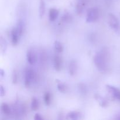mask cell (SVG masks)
I'll return each mask as SVG.
<instances>
[{
    "instance_id": "obj_12",
    "label": "cell",
    "mask_w": 120,
    "mask_h": 120,
    "mask_svg": "<svg viewBox=\"0 0 120 120\" xmlns=\"http://www.w3.org/2000/svg\"><path fill=\"white\" fill-rule=\"evenodd\" d=\"M95 98L98 101L100 105L102 107H107L108 105H109L107 100L105 98L102 97L101 96H100V95L96 94V96H95Z\"/></svg>"
},
{
    "instance_id": "obj_4",
    "label": "cell",
    "mask_w": 120,
    "mask_h": 120,
    "mask_svg": "<svg viewBox=\"0 0 120 120\" xmlns=\"http://www.w3.org/2000/svg\"><path fill=\"white\" fill-rule=\"evenodd\" d=\"M35 77V72L33 70L30 69H28L25 72V86L26 87H29L34 82Z\"/></svg>"
},
{
    "instance_id": "obj_19",
    "label": "cell",
    "mask_w": 120,
    "mask_h": 120,
    "mask_svg": "<svg viewBox=\"0 0 120 120\" xmlns=\"http://www.w3.org/2000/svg\"><path fill=\"white\" fill-rule=\"evenodd\" d=\"M73 18L71 14H69V12H65L62 17V21L64 23H70L72 21Z\"/></svg>"
},
{
    "instance_id": "obj_5",
    "label": "cell",
    "mask_w": 120,
    "mask_h": 120,
    "mask_svg": "<svg viewBox=\"0 0 120 120\" xmlns=\"http://www.w3.org/2000/svg\"><path fill=\"white\" fill-rule=\"evenodd\" d=\"M106 89L114 98L120 101V90L119 89L111 85H106Z\"/></svg>"
},
{
    "instance_id": "obj_9",
    "label": "cell",
    "mask_w": 120,
    "mask_h": 120,
    "mask_svg": "<svg viewBox=\"0 0 120 120\" xmlns=\"http://www.w3.org/2000/svg\"><path fill=\"white\" fill-rule=\"evenodd\" d=\"M77 70V63L75 60L70 61L69 64V71L71 76H74L76 75Z\"/></svg>"
},
{
    "instance_id": "obj_1",
    "label": "cell",
    "mask_w": 120,
    "mask_h": 120,
    "mask_svg": "<svg viewBox=\"0 0 120 120\" xmlns=\"http://www.w3.org/2000/svg\"><path fill=\"white\" fill-rule=\"evenodd\" d=\"M108 56L105 52L103 51L97 53L94 56V63L99 71L104 72L107 69Z\"/></svg>"
},
{
    "instance_id": "obj_18",
    "label": "cell",
    "mask_w": 120,
    "mask_h": 120,
    "mask_svg": "<svg viewBox=\"0 0 120 120\" xmlns=\"http://www.w3.org/2000/svg\"><path fill=\"white\" fill-rule=\"evenodd\" d=\"M80 116V113L78 111H71L67 114V118L70 120H77Z\"/></svg>"
},
{
    "instance_id": "obj_22",
    "label": "cell",
    "mask_w": 120,
    "mask_h": 120,
    "mask_svg": "<svg viewBox=\"0 0 120 120\" xmlns=\"http://www.w3.org/2000/svg\"><path fill=\"white\" fill-rule=\"evenodd\" d=\"M12 77V79L13 84H16L18 82V73L16 70H14Z\"/></svg>"
},
{
    "instance_id": "obj_6",
    "label": "cell",
    "mask_w": 120,
    "mask_h": 120,
    "mask_svg": "<svg viewBox=\"0 0 120 120\" xmlns=\"http://www.w3.org/2000/svg\"><path fill=\"white\" fill-rule=\"evenodd\" d=\"M26 59L28 63L31 65L35 64L37 60V56L35 51L32 49H29L26 53Z\"/></svg>"
},
{
    "instance_id": "obj_15",
    "label": "cell",
    "mask_w": 120,
    "mask_h": 120,
    "mask_svg": "<svg viewBox=\"0 0 120 120\" xmlns=\"http://www.w3.org/2000/svg\"><path fill=\"white\" fill-rule=\"evenodd\" d=\"M31 110L36 111L39 109V102L36 97H32L31 99Z\"/></svg>"
},
{
    "instance_id": "obj_27",
    "label": "cell",
    "mask_w": 120,
    "mask_h": 120,
    "mask_svg": "<svg viewBox=\"0 0 120 120\" xmlns=\"http://www.w3.org/2000/svg\"><path fill=\"white\" fill-rule=\"evenodd\" d=\"M117 119H118V120H120V116H119V117H118V118H117Z\"/></svg>"
},
{
    "instance_id": "obj_25",
    "label": "cell",
    "mask_w": 120,
    "mask_h": 120,
    "mask_svg": "<svg viewBox=\"0 0 120 120\" xmlns=\"http://www.w3.org/2000/svg\"><path fill=\"white\" fill-rule=\"evenodd\" d=\"M34 120H43L44 118L42 117V115L40 114L39 113H36V114L35 115V117H34Z\"/></svg>"
},
{
    "instance_id": "obj_23",
    "label": "cell",
    "mask_w": 120,
    "mask_h": 120,
    "mask_svg": "<svg viewBox=\"0 0 120 120\" xmlns=\"http://www.w3.org/2000/svg\"><path fill=\"white\" fill-rule=\"evenodd\" d=\"M79 89H80V90L81 92L83 93H86L87 91L86 87H85L84 84H79Z\"/></svg>"
},
{
    "instance_id": "obj_21",
    "label": "cell",
    "mask_w": 120,
    "mask_h": 120,
    "mask_svg": "<svg viewBox=\"0 0 120 120\" xmlns=\"http://www.w3.org/2000/svg\"><path fill=\"white\" fill-rule=\"evenodd\" d=\"M44 102L46 106H49L51 104V94L50 93L46 92L44 95Z\"/></svg>"
},
{
    "instance_id": "obj_17",
    "label": "cell",
    "mask_w": 120,
    "mask_h": 120,
    "mask_svg": "<svg viewBox=\"0 0 120 120\" xmlns=\"http://www.w3.org/2000/svg\"><path fill=\"white\" fill-rule=\"evenodd\" d=\"M16 29L18 30V32L20 38L21 37V36L22 35L23 32V28H24V23H23V21L22 20H19L18 21L17 25H16Z\"/></svg>"
},
{
    "instance_id": "obj_20",
    "label": "cell",
    "mask_w": 120,
    "mask_h": 120,
    "mask_svg": "<svg viewBox=\"0 0 120 120\" xmlns=\"http://www.w3.org/2000/svg\"><path fill=\"white\" fill-rule=\"evenodd\" d=\"M54 46H55V49L57 53H62L63 51V45L61 42H60L59 41H56L54 43Z\"/></svg>"
},
{
    "instance_id": "obj_2",
    "label": "cell",
    "mask_w": 120,
    "mask_h": 120,
    "mask_svg": "<svg viewBox=\"0 0 120 120\" xmlns=\"http://www.w3.org/2000/svg\"><path fill=\"white\" fill-rule=\"evenodd\" d=\"M108 23L110 28L116 32H120V23L118 19L113 14H109L108 15Z\"/></svg>"
},
{
    "instance_id": "obj_8",
    "label": "cell",
    "mask_w": 120,
    "mask_h": 120,
    "mask_svg": "<svg viewBox=\"0 0 120 120\" xmlns=\"http://www.w3.org/2000/svg\"><path fill=\"white\" fill-rule=\"evenodd\" d=\"M53 63L55 70L57 71H60L62 68V59L60 56L56 55L54 57Z\"/></svg>"
},
{
    "instance_id": "obj_3",
    "label": "cell",
    "mask_w": 120,
    "mask_h": 120,
    "mask_svg": "<svg viewBox=\"0 0 120 120\" xmlns=\"http://www.w3.org/2000/svg\"><path fill=\"white\" fill-rule=\"evenodd\" d=\"M99 10L98 8H91L88 9L86 16V22L92 23L96 22L99 18Z\"/></svg>"
},
{
    "instance_id": "obj_10",
    "label": "cell",
    "mask_w": 120,
    "mask_h": 120,
    "mask_svg": "<svg viewBox=\"0 0 120 120\" xmlns=\"http://www.w3.org/2000/svg\"><path fill=\"white\" fill-rule=\"evenodd\" d=\"M59 15V11L56 8H50L49 12V18L51 22L55 21Z\"/></svg>"
},
{
    "instance_id": "obj_11",
    "label": "cell",
    "mask_w": 120,
    "mask_h": 120,
    "mask_svg": "<svg viewBox=\"0 0 120 120\" xmlns=\"http://www.w3.org/2000/svg\"><path fill=\"white\" fill-rule=\"evenodd\" d=\"M86 6V2L84 1H80L76 5V12L78 15H81L84 11Z\"/></svg>"
},
{
    "instance_id": "obj_13",
    "label": "cell",
    "mask_w": 120,
    "mask_h": 120,
    "mask_svg": "<svg viewBox=\"0 0 120 120\" xmlns=\"http://www.w3.org/2000/svg\"><path fill=\"white\" fill-rule=\"evenodd\" d=\"M57 87L59 91L62 93H64L68 91V88L66 84H64L63 82H60V81L58 80H57Z\"/></svg>"
},
{
    "instance_id": "obj_26",
    "label": "cell",
    "mask_w": 120,
    "mask_h": 120,
    "mask_svg": "<svg viewBox=\"0 0 120 120\" xmlns=\"http://www.w3.org/2000/svg\"><path fill=\"white\" fill-rule=\"evenodd\" d=\"M5 73L4 70L3 69H1V70H0V76H1V78H3L5 76Z\"/></svg>"
},
{
    "instance_id": "obj_7",
    "label": "cell",
    "mask_w": 120,
    "mask_h": 120,
    "mask_svg": "<svg viewBox=\"0 0 120 120\" xmlns=\"http://www.w3.org/2000/svg\"><path fill=\"white\" fill-rule=\"evenodd\" d=\"M20 36L19 35L16 28H13L11 30V42L14 46L17 45L19 41Z\"/></svg>"
},
{
    "instance_id": "obj_14",
    "label": "cell",
    "mask_w": 120,
    "mask_h": 120,
    "mask_svg": "<svg viewBox=\"0 0 120 120\" xmlns=\"http://www.w3.org/2000/svg\"><path fill=\"white\" fill-rule=\"evenodd\" d=\"M1 110L2 113L5 115H7V116L10 114L11 112V110L9 105L5 103H3L1 104Z\"/></svg>"
},
{
    "instance_id": "obj_24",
    "label": "cell",
    "mask_w": 120,
    "mask_h": 120,
    "mask_svg": "<svg viewBox=\"0 0 120 120\" xmlns=\"http://www.w3.org/2000/svg\"><path fill=\"white\" fill-rule=\"evenodd\" d=\"M5 95V89L2 85L0 86V96L1 97H3Z\"/></svg>"
},
{
    "instance_id": "obj_16",
    "label": "cell",
    "mask_w": 120,
    "mask_h": 120,
    "mask_svg": "<svg viewBox=\"0 0 120 120\" xmlns=\"http://www.w3.org/2000/svg\"><path fill=\"white\" fill-rule=\"evenodd\" d=\"M46 5L45 2L43 0H40L39 8V15L40 18H42L45 13Z\"/></svg>"
}]
</instances>
